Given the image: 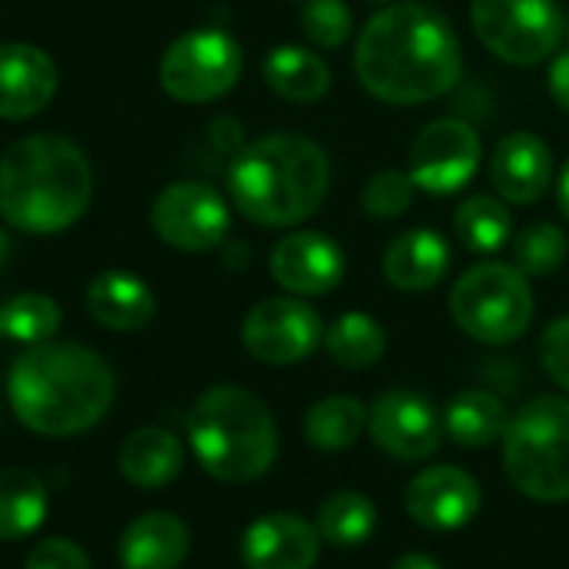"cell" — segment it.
<instances>
[{"label":"cell","mask_w":569,"mask_h":569,"mask_svg":"<svg viewBox=\"0 0 569 569\" xmlns=\"http://www.w3.org/2000/svg\"><path fill=\"white\" fill-rule=\"evenodd\" d=\"M442 426L446 422L439 419L436 406L412 389H392L369 409L372 442L399 462H422L436 456L442 446Z\"/></svg>","instance_id":"cell-13"},{"label":"cell","mask_w":569,"mask_h":569,"mask_svg":"<svg viewBox=\"0 0 569 569\" xmlns=\"http://www.w3.org/2000/svg\"><path fill=\"white\" fill-rule=\"evenodd\" d=\"M261 78L268 91L292 104H316L332 88V68L326 64V58L299 44H281L268 51L261 64Z\"/></svg>","instance_id":"cell-22"},{"label":"cell","mask_w":569,"mask_h":569,"mask_svg":"<svg viewBox=\"0 0 569 569\" xmlns=\"http://www.w3.org/2000/svg\"><path fill=\"white\" fill-rule=\"evenodd\" d=\"M61 329V309L51 296H14L0 306V339L41 346L51 342Z\"/></svg>","instance_id":"cell-30"},{"label":"cell","mask_w":569,"mask_h":569,"mask_svg":"<svg viewBox=\"0 0 569 569\" xmlns=\"http://www.w3.org/2000/svg\"><path fill=\"white\" fill-rule=\"evenodd\" d=\"M556 201H559V211L566 214V221H569V161L562 164V171H559V181H556Z\"/></svg>","instance_id":"cell-38"},{"label":"cell","mask_w":569,"mask_h":569,"mask_svg":"<svg viewBox=\"0 0 569 569\" xmlns=\"http://www.w3.org/2000/svg\"><path fill=\"white\" fill-rule=\"evenodd\" d=\"M158 238L178 251H211L231 228L228 201L201 181H174L151 204Z\"/></svg>","instance_id":"cell-12"},{"label":"cell","mask_w":569,"mask_h":569,"mask_svg":"<svg viewBox=\"0 0 569 569\" xmlns=\"http://www.w3.org/2000/svg\"><path fill=\"white\" fill-rule=\"evenodd\" d=\"M492 191L509 204H536L552 181V151L532 131H512L489 154Z\"/></svg>","instance_id":"cell-17"},{"label":"cell","mask_w":569,"mask_h":569,"mask_svg":"<svg viewBox=\"0 0 569 569\" xmlns=\"http://www.w3.org/2000/svg\"><path fill=\"white\" fill-rule=\"evenodd\" d=\"M329 154L299 131H274L241 144L228 168L231 204L261 228H296L329 194Z\"/></svg>","instance_id":"cell-3"},{"label":"cell","mask_w":569,"mask_h":569,"mask_svg":"<svg viewBox=\"0 0 569 569\" xmlns=\"http://www.w3.org/2000/svg\"><path fill=\"white\" fill-rule=\"evenodd\" d=\"M536 299L529 274L506 261H479L466 268L452 292L449 316L472 342L509 346L532 326Z\"/></svg>","instance_id":"cell-7"},{"label":"cell","mask_w":569,"mask_h":569,"mask_svg":"<svg viewBox=\"0 0 569 569\" xmlns=\"http://www.w3.org/2000/svg\"><path fill=\"white\" fill-rule=\"evenodd\" d=\"M118 466L131 486L161 489V486L178 479V472L184 466V446L178 442L174 432L158 429V426H144L124 439Z\"/></svg>","instance_id":"cell-23"},{"label":"cell","mask_w":569,"mask_h":569,"mask_svg":"<svg viewBox=\"0 0 569 569\" xmlns=\"http://www.w3.org/2000/svg\"><path fill=\"white\" fill-rule=\"evenodd\" d=\"M88 312L111 332H141L151 326L158 302L148 281L131 271L108 268L88 284Z\"/></svg>","instance_id":"cell-20"},{"label":"cell","mask_w":569,"mask_h":569,"mask_svg":"<svg viewBox=\"0 0 569 569\" xmlns=\"http://www.w3.org/2000/svg\"><path fill=\"white\" fill-rule=\"evenodd\" d=\"M268 268L289 296L316 299L339 289L349 271V258L342 244L322 231H292L271 248Z\"/></svg>","instance_id":"cell-14"},{"label":"cell","mask_w":569,"mask_h":569,"mask_svg":"<svg viewBox=\"0 0 569 569\" xmlns=\"http://www.w3.org/2000/svg\"><path fill=\"white\" fill-rule=\"evenodd\" d=\"M299 24L302 34L322 51H336L352 38V11L346 0H302Z\"/></svg>","instance_id":"cell-32"},{"label":"cell","mask_w":569,"mask_h":569,"mask_svg":"<svg viewBox=\"0 0 569 569\" xmlns=\"http://www.w3.org/2000/svg\"><path fill=\"white\" fill-rule=\"evenodd\" d=\"M549 94L569 114V51H559L549 64Z\"/></svg>","instance_id":"cell-36"},{"label":"cell","mask_w":569,"mask_h":569,"mask_svg":"<svg viewBox=\"0 0 569 569\" xmlns=\"http://www.w3.org/2000/svg\"><path fill=\"white\" fill-rule=\"evenodd\" d=\"M412 194H416V181L409 178V171L382 168L366 181L362 208L376 221H396L412 208Z\"/></svg>","instance_id":"cell-33"},{"label":"cell","mask_w":569,"mask_h":569,"mask_svg":"<svg viewBox=\"0 0 569 569\" xmlns=\"http://www.w3.org/2000/svg\"><path fill=\"white\" fill-rule=\"evenodd\" d=\"M502 469L536 502L569 499V399L536 396L506 426Z\"/></svg>","instance_id":"cell-6"},{"label":"cell","mask_w":569,"mask_h":569,"mask_svg":"<svg viewBox=\"0 0 569 569\" xmlns=\"http://www.w3.org/2000/svg\"><path fill=\"white\" fill-rule=\"evenodd\" d=\"M326 352L342 369H369L386 356V329L366 312H346L326 329Z\"/></svg>","instance_id":"cell-28"},{"label":"cell","mask_w":569,"mask_h":569,"mask_svg":"<svg viewBox=\"0 0 569 569\" xmlns=\"http://www.w3.org/2000/svg\"><path fill=\"white\" fill-rule=\"evenodd\" d=\"M376 522H379V512H376L372 499L362 496V492H352V489L332 492L316 512V526H319L322 539L332 542V546H359V542H366L372 536Z\"/></svg>","instance_id":"cell-29"},{"label":"cell","mask_w":569,"mask_h":569,"mask_svg":"<svg viewBox=\"0 0 569 569\" xmlns=\"http://www.w3.org/2000/svg\"><path fill=\"white\" fill-rule=\"evenodd\" d=\"M362 429H369V409L352 396L319 399L306 416V439L319 452L349 449L362 436Z\"/></svg>","instance_id":"cell-27"},{"label":"cell","mask_w":569,"mask_h":569,"mask_svg":"<svg viewBox=\"0 0 569 569\" xmlns=\"http://www.w3.org/2000/svg\"><path fill=\"white\" fill-rule=\"evenodd\" d=\"M8 251H11V241L4 231H0V268H4V261H8Z\"/></svg>","instance_id":"cell-39"},{"label":"cell","mask_w":569,"mask_h":569,"mask_svg":"<svg viewBox=\"0 0 569 569\" xmlns=\"http://www.w3.org/2000/svg\"><path fill=\"white\" fill-rule=\"evenodd\" d=\"M392 569H439V562L426 552H406L392 562Z\"/></svg>","instance_id":"cell-37"},{"label":"cell","mask_w":569,"mask_h":569,"mask_svg":"<svg viewBox=\"0 0 569 569\" xmlns=\"http://www.w3.org/2000/svg\"><path fill=\"white\" fill-rule=\"evenodd\" d=\"M91 194V161L61 134L21 138L0 158V214L18 231H64L88 211Z\"/></svg>","instance_id":"cell-4"},{"label":"cell","mask_w":569,"mask_h":569,"mask_svg":"<svg viewBox=\"0 0 569 569\" xmlns=\"http://www.w3.org/2000/svg\"><path fill=\"white\" fill-rule=\"evenodd\" d=\"M24 569H91V559L78 542L54 536V539H44L34 546Z\"/></svg>","instance_id":"cell-35"},{"label":"cell","mask_w":569,"mask_h":569,"mask_svg":"<svg viewBox=\"0 0 569 569\" xmlns=\"http://www.w3.org/2000/svg\"><path fill=\"white\" fill-rule=\"evenodd\" d=\"M369 4H396V0H369Z\"/></svg>","instance_id":"cell-40"},{"label":"cell","mask_w":569,"mask_h":569,"mask_svg":"<svg viewBox=\"0 0 569 569\" xmlns=\"http://www.w3.org/2000/svg\"><path fill=\"white\" fill-rule=\"evenodd\" d=\"M566 38H569V24H566Z\"/></svg>","instance_id":"cell-41"},{"label":"cell","mask_w":569,"mask_h":569,"mask_svg":"<svg viewBox=\"0 0 569 569\" xmlns=\"http://www.w3.org/2000/svg\"><path fill=\"white\" fill-rule=\"evenodd\" d=\"M244 68L241 44L221 28H198L168 44L158 78L164 94L181 104H208L224 98Z\"/></svg>","instance_id":"cell-9"},{"label":"cell","mask_w":569,"mask_h":569,"mask_svg":"<svg viewBox=\"0 0 569 569\" xmlns=\"http://www.w3.org/2000/svg\"><path fill=\"white\" fill-rule=\"evenodd\" d=\"M356 78L382 104H429L462 78L456 28L422 0L386 4L356 38Z\"/></svg>","instance_id":"cell-1"},{"label":"cell","mask_w":569,"mask_h":569,"mask_svg":"<svg viewBox=\"0 0 569 569\" xmlns=\"http://www.w3.org/2000/svg\"><path fill=\"white\" fill-rule=\"evenodd\" d=\"M322 549L316 522L292 512L258 516L241 536L244 569H312Z\"/></svg>","instance_id":"cell-16"},{"label":"cell","mask_w":569,"mask_h":569,"mask_svg":"<svg viewBox=\"0 0 569 569\" xmlns=\"http://www.w3.org/2000/svg\"><path fill=\"white\" fill-rule=\"evenodd\" d=\"M446 432L456 446L462 449H486L492 442H499L506 436L509 426V412L502 406V399H496L486 389H466L459 396H452V402L446 406Z\"/></svg>","instance_id":"cell-24"},{"label":"cell","mask_w":569,"mask_h":569,"mask_svg":"<svg viewBox=\"0 0 569 569\" xmlns=\"http://www.w3.org/2000/svg\"><path fill=\"white\" fill-rule=\"evenodd\" d=\"M482 506L479 482L459 469V466H429L412 476L406 486V512L422 526L436 532L462 529L476 519Z\"/></svg>","instance_id":"cell-15"},{"label":"cell","mask_w":569,"mask_h":569,"mask_svg":"<svg viewBox=\"0 0 569 569\" xmlns=\"http://www.w3.org/2000/svg\"><path fill=\"white\" fill-rule=\"evenodd\" d=\"M326 342L322 316L302 296L254 302L241 319V346L264 366H296Z\"/></svg>","instance_id":"cell-10"},{"label":"cell","mask_w":569,"mask_h":569,"mask_svg":"<svg viewBox=\"0 0 569 569\" xmlns=\"http://www.w3.org/2000/svg\"><path fill=\"white\" fill-rule=\"evenodd\" d=\"M569 254L566 231L552 221H532L512 234V264L529 278H549Z\"/></svg>","instance_id":"cell-31"},{"label":"cell","mask_w":569,"mask_h":569,"mask_svg":"<svg viewBox=\"0 0 569 569\" xmlns=\"http://www.w3.org/2000/svg\"><path fill=\"white\" fill-rule=\"evenodd\" d=\"M14 416L51 439L98 426L114 402V372L88 346L41 342L14 359L8 376Z\"/></svg>","instance_id":"cell-2"},{"label":"cell","mask_w":569,"mask_h":569,"mask_svg":"<svg viewBox=\"0 0 569 569\" xmlns=\"http://www.w3.org/2000/svg\"><path fill=\"white\" fill-rule=\"evenodd\" d=\"M58 91L54 61L34 44H0V118L24 121L51 104Z\"/></svg>","instance_id":"cell-18"},{"label":"cell","mask_w":569,"mask_h":569,"mask_svg":"<svg viewBox=\"0 0 569 569\" xmlns=\"http://www.w3.org/2000/svg\"><path fill=\"white\" fill-rule=\"evenodd\" d=\"M539 362L542 372L569 392V316L552 319L539 336Z\"/></svg>","instance_id":"cell-34"},{"label":"cell","mask_w":569,"mask_h":569,"mask_svg":"<svg viewBox=\"0 0 569 569\" xmlns=\"http://www.w3.org/2000/svg\"><path fill=\"white\" fill-rule=\"evenodd\" d=\"M191 552L188 526L171 512H144L138 516L118 546L124 569H178Z\"/></svg>","instance_id":"cell-21"},{"label":"cell","mask_w":569,"mask_h":569,"mask_svg":"<svg viewBox=\"0 0 569 569\" xmlns=\"http://www.w3.org/2000/svg\"><path fill=\"white\" fill-rule=\"evenodd\" d=\"M48 519V486L31 469H0V539H28Z\"/></svg>","instance_id":"cell-25"},{"label":"cell","mask_w":569,"mask_h":569,"mask_svg":"<svg viewBox=\"0 0 569 569\" xmlns=\"http://www.w3.org/2000/svg\"><path fill=\"white\" fill-rule=\"evenodd\" d=\"M452 264L449 241L429 228H409L389 241L382 251V274L399 292H429L446 278Z\"/></svg>","instance_id":"cell-19"},{"label":"cell","mask_w":569,"mask_h":569,"mask_svg":"<svg viewBox=\"0 0 569 569\" xmlns=\"http://www.w3.org/2000/svg\"><path fill=\"white\" fill-rule=\"evenodd\" d=\"M509 201L492 194H469L456 208V238L472 254H496L512 238Z\"/></svg>","instance_id":"cell-26"},{"label":"cell","mask_w":569,"mask_h":569,"mask_svg":"<svg viewBox=\"0 0 569 569\" xmlns=\"http://www.w3.org/2000/svg\"><path fill=\"white\" fill-rule=\"evenodd\" d=\"M188 439L201 469L218 482H254L278 456V422L248 389L214 386L191 406Z\"/></svg>","instance_id":"cell-5"},{"label":"cell","mask_w":569,"mask_h":569,"mask_svg":"<svg viewBox=\"0 0 569 569\" xmlns=\"http://www.w3.org/2000/svg\"><path fill=\"white\" fill-rule=\"evenodd\" d=\"M469 21L479 44L512 68L556 58L566 38L556 0H469Z\"/></svg>","instance_id":"cell-8"},{"label":"cell","mask_w":569,"mask_h":569,"mask_svg":"<svg viewBox=\"0 0 569 569\" xmlns=\"http://www.w3.org/2000/svg\"><path fill=\"white\" fill-rule=\"evenodd\" d=\"M479 161L482 141L476 128L462 118H436L416 134L406 171L419 191L449 198L476 178Z\"/></svg>","instance_id":"cell-11"}]
</instances>
